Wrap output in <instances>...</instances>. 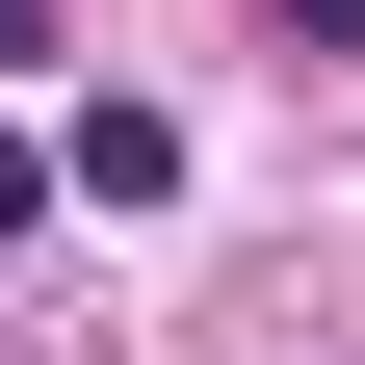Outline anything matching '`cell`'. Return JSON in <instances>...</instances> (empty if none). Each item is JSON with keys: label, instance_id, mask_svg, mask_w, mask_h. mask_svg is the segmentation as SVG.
<instances>
[{"label": "cell", "instance_id": "cell-1", "mask_svg": "<svg viewBox=\"0 0 365 365\" xmlns=\"http://www.w3.org/2000/svg\"><path fill=\"white\" fill-rule=\"evenodd\" d=\"M53 182H78V209H157V182H182V130H157V105H78V130H53Z\"/></svg>", "mask_w": 365, "mask_h": 365}, {"label": "cell", "instance_id": "cell-4", "mask_svg": "<svg viewBox=\"0 0 365 365\" xmlns=\"http://www.w3.org/2000/svg\"><path fill=\"white\" fill-rule=\"evenodd\" d=\"M0 53H53V0H0Z\"/></svg>", "mask_w": 365, "mask_h": 365}, {"label": "cell", "instance_id": "cell-3", "mask_svg": "<svg viewBox=\"0 0 365 365\" xmlns=\"http://www.w3.org/2000/svg\"><path fill=\"white\" fill-rule=\"evenodd\" d=\"M261 26H287V53H365V0H261Z\"/></svg>", "mask_w": 365, "mask_h": 365}, {"label": "cell", "instance_id": "cell-2", "mask_svg": "<svg viewBox=\"0 0 365 365\" xmlns=\"http://www.w3.org/2000/svg\"><path fill=\"white\" fill-rule=\"evenodd\" d=\"M53 209H78V182H53V157H26V130H0V261H26V235H53Z\"/></svg>", "mask_w": 365, "mask_h": 365}]
</instances>
